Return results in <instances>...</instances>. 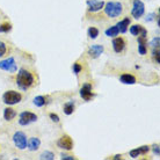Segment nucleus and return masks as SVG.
<instances>
[{
  "instance_id": "f257e3e1",
  "label": "nucleus",
  "mask_w": 160,
  "mask_h": 160,
  "mask_svg": "<svg viewBox=\"0 0 160 160\" xmlns=\"http://www.w3.org/2000/svg\"><path fill=\"white\" fill-rule=\"evenodd\" d=\"M34 76H32V72H29L28 70L26 68H21L19 73H18V77H16V84L19 86V88H21L22 91H27L30 86H32L34 84Z\"/></svg>"
},
{
  "instance_id": "f03ea898",
  "label": "nucleus",
  "mask_w": 160,
  "mask_h": 160,
  "mask_svg": "<svg viewBox=\"0 0 160 160\" xmlns=\"http://www.w3.org/2000/svg\"><path fill=\"white\" fill-rule=\"evenodd\" d=\"M104 13L106 15H108L109 18H117L120 16L123 12V6L120 1H109L107 4H104Z\"/></svg>"
},
{
  "instance_id": "7ed1b4c3",
  "label": "nucleus",
  "mask_w": 160,
  "mask_h": 160,
  "mask_svg": "<svg viewBox=\"0 0 160 160\" xmlns=\"http://www.w3.org/2000/svg\"><path fill=\"white\" fill-rule=\"evenodd\" d=\"M2 100L8 106H14V104H18L19 102H21L22 95L16 91H7V92L4 93Z\"/></svg>"
},
{
  "instance_id": "20e7f679",
  "label": "nucleus",
  "mask_w": 160,
  "mask_h": 160,
  "mask_svg": "<svg viewBox=\"0 0 160 160\" xmlns=\"http://www.w3.org/2000/svg\"><path fill=\"white\" fill-rule=\"evenodd\" d=\"M0 70L2 71H6V72L9 73H15L18 71V66H16L15 59L13 57H9V58H6V59L1 60L0 62Z\"/></svg>"
},
{
  "instance_id": "39448f33",
  "label": "nucleus",
  "mask_w": 160,
  "mask_h": 160,
  "mask_svg": "<svg viewBox=\"0 0 160 160\" xmlns=\"http://www.w3.org/2000/svg\"><path fill=\"white\" fill-rule=\"evenodd\" d=\"M145 12V5L142 0H133V5H132V11L131 15L135 19H140L142 16L144 15Z\"/></svg>"
},
{
  "instance_id": "423d86ee",
  "label": "nucleus",
  "mask_w": 160,
  "mask_h": 160,
  "mask_svg": "<svg viewBox=\"0 0 160 160\" xmlns=\"http://www.w3.org/2000/svg\"><path fill=\"white\" fill-rule=\"evenodd\" d=\"M13 142L15 146L19 150H24L27 148V137L24 135V132L22 131H16L13 136Z\"/></svg>"
},
{
  "instance_id": "0eeeda50",
  "label": "nucleus",
  "mask_w": 160,
  "mask_h": 160,
  "mask_svg": "<svg viewBox=\"0 0 160 160\" xmlns=\"http://www.w3.org/2000/svg\"><path fill=\"white\" fill-rule=\"evenodd\" d=\"M37 121L36 114H34L32 112H23L20 114V120H19V124L20 125H29L30 123H34Z\"/></svg>"
},
{
  "instance_id": "6e6552de",
  "label": "nucleus",
  "mask_w": 160,
  "mask_h": 160,
  "mask_svg": "<svg viewBox=\"0 0 160 160\" xmlns=\"http://www.w3.org/2000/svg\"><path fill=\"white\" fill-rule=\"evenodd\" d=\"M57 145H58V148L68 150V151L73 148V142L71 139V137L68 136V135H64V136L60 137L59 139H58V142H57Z\"/></svg>"
},
{
  "instance_id": "1a4fd4ad",
  "label": "nucleus",
  "mask_w": 160,
  "mask_h": 160,
  "mask_svg": "<svg viewBox=\"0 0 160 160\" xmlns=\"http://www.w3.org/2000/svg\"><path fill=\"white\" fill-rule=\"evenodd\" d=\"M80 96L85 101H89L92 98H94V93L92 92V85L91 84L82 85V87L80 88Z\"/></svg>"
},
{
  "instance_id": "9d476101",
  "label": "nucleus",
  "mask_w": 160,
  "mask_h": 160,
  "mask_svg": "<svg viewBox=\"0 0 160 160\" xmlns=\"http://www.w3.org/2000/svg\"><path fill=\"white\" fill-rule=\"evenodd\" d=\"M87 6L89 12H99L103 8L104 1L103 0H88Z\"/></svg>"
},
{
  "instance_id": "9b49d317",
  "label": "nucleus",
  "mask_w": 160,
  "mask_h": 160,
  "mask_svg": "<svg viewBox=\"0 0 160 160\" xmlns=\"http://www.w3.org/2000/svg\"><path fill=\"white\" fill-rule=\"evenodd\" d=\"M103 51H104L103 45L95 44V45H92L91 48L88 49V55H89V57H92V58H98Z\"/></svg>"
},
{
  "instance_id": "f8f14e48",
  "label": "nucleus",
  "mask_w": 160,
  "mask_h": 160,
  "mask_svg": "<svg viewBox=\"0 0 160 160\" xmlns=\"http://www.w3.org/2000/svg\"><path fill=\"white\" fill-rule=\"evenodd\" d=\"M125 48V42L122 37H116L112 40V49L116 53H121Z\"/></svg>"
},
{
  "instance_id": "ddd939ff",
  "label": "nucleus",
  "mask_w": 160,
  "mask_h": 160,
  "mask_svg": "<svg viewBox=\"0 0 160 160\" xmlns=\"http://www.w3.org/2000/svg\"><path fill=\"white\" fill-rule=\"evenodd\" d=\"M41 146V140L37 137H32L29 140H27V148L29 151H37Z\"/></svg>"
},
{
  "instance_id": "4468645a",
  "label": "nucleus",
  "mask_w": 160,
  "mask_h": 160,
  "mask_svg": "<svg viewBox=\"0 0 160 160\" xmlns=\"http://www.w3.org/2000/svg\"><path fill=\"white\" fill-rule=\"evenodd\" d=\"M137 41H138V51H139V53L142 56H144V55H146V52H148V42H146V38L139 36L137 38Z\"/></svg>"
},
{
  "instance_id": "2eb2a0df",
  "label": "nucleus",
  "mask_w": 160,
  "mask_h": 160,
  "mask_svg": "<svg viewBox=\"0 0 160 160\" xmlns=\"http://www.w3.org/2000/svg\"><path fill=\"white\" fill-rule=\"evenodd\" d=\"M120 81L124 85H133L136 84V78L132 76V74H129V73H124L120 77Z\"/></svg>"
},
{
  "instance_id": "dca6fc26",
  "label": "nucleus",
  "mask_w": 160,
  "mask_h": 160,
  "mask_svg": "<svg viewBox=\"0 0 160 160\" xmlns=\"http://www.w3.org/2000/svg\"><path fill=\"white\" fill-rule=\"evenodd\" d=\"M130 19L129 18H125L124 20L120 21L118 23L116 24L117 26V28H118V32H122V34H124V32H128V28H129V24H130Z\"/></svg>"
},
{
  "instance_id": "f3484780",
  "label": "nucleus",
  "mask_w": 160,
  "mask_h": 160,
  "mask_svg": "<svg viewBox=\"0 0 160 160\" xmlns=\"http://www.w3.org/2000/svg\"><path fill=\"white\" fill-rule=\"evenodd\" d=\"M16 116V112L13 108H6L4 110V118L6 121H12Z\"/></svg>"
},
{
  "instance_id": "a211bd4d",
  "label": "nucleus",
  "mask_w": 160,
  "mask_h": 160,
  "mask_svg": "<svg viewBox=\"0 0 160 160\" xmlns=\"http://www.w3.org/2000/svg\"><path fill=\"white\" fill-rule=\"evenodd\" d=\"M63 109H64V114H66V115H71V114H73V112H74V102H73V101H68V102H66V103L64 104Z\"/></svg>"
},
{
  "instance_id": "6ab92c4d",
  "label": "nucleus",
  "mask_w": 160,
  "mask_h": 160,
  "mask_svg": "<svg viewBox=\"0 0 160 160\" xmlns=\"http://www.w3.org/2000/svg\"><path fill=\"white\" fill-rule=\"evenodd\" d=\"M118 28H117V26H112L110 28H108L106 30V36L108 37H115L118 35Z\"/></svg>"
},
{
  "instance_id": "aec40b11",
  "label": "nucleus",
  "mask_w": 160,
  "mask_h": 160,
  "mask_svg": "<svg viewBox=\"0 0 160 160\" xmlns=\"http://www.w3.org/2000/svg\"><path fill=\"white\" fill-rule=\"evenodd\" d=\"M45 103H47V99L42 95L36 96V98L34 99V104H35L36 107H43V106H45Z\"/></svg>"
},
{
  "instance_id": "412c9836",
  "label": "nucleus",
  "mask_w": 160,
  "mask_h": 160,
  "mask_svg": "<svg viewBox=\"0 0 160 160\" xmlns=\"http://www.w3.org/2000/svg\"><path fill=\"white\" fill-rule=\"evenodd\" d=\"M143 28L144 27H142L139 24H135V26H132L131 28H130V32H131L132 35H135V36H139Z\"/></svg>"
},
{
  "instance_id": "4be33fe9",
  "label": "nucleus",
  "mask_w": 160,
  "mask_h": 160,
  "mask_svg": "<svg viewBox=\"0 0 160 160\" xmlns=\"http://www.w3.org/2000/svg\"><path fill=\"white\" fill-rule=\"evenodd\" d=\"M88 36L92 40H95L96 37L99 36V29L95 28V27H89L88 28Z\"/></svg>"
},
{
  "instance_id": "5701e85b",
  "label": "nucleus",
  "mask_w": 160,
  "mask_h": 160,
  "mask_svg": "<svg viewBox=\"0 0 160 160\" xmlns=\"http://www.w3.org/2000/svg\"><path fill=\"white\" fill-rule=\"evenodd\" d=\"M40 159L41 160H53L55 159V154L52 152H50V151H44L40 156Z\"/></svg>"
},
{
  "instance_id": "b1692460",
  "label": "nucleus",
  "mask_w": 160,
  "mask_h": 160,
  "mask_svg": "<svg viewBox=\"0 0 160 160\" xmlns=\"http://www.w3.org/2000/svg\"><path fill=\"white\" fill-rule=\"evenodd\" d=\"M12 30V24L5 22V23L0 24V32H8Z\"/></svg>"
},
{
  "instance_id": "393cba45",
  "label": "nucleus",
  "mask_w": 160,
  "mask_h": 160,
  "mask_svg": "<svg viewBox=\"0 0 160 160\" xmlns=\"http://www.w3.org/2000/svg\"><path fill=\"white\" fill-rule=\"evenodd\" d=\"M72 70L74 74H79V73L81 72V70H82V66H81L79 63H74L72 66Z\"/></svg>"
},
{
  "instance_id": "a878e982",
  "label": "nucleus",
  "mask_w": 160,
  "mask_h": 160,
  "mask_svg": "<svg viewBox=\"0 0 160 160\" xmlns=\"http://www.w3.org/2000/svg\"><path fill=\"white\" fill-rule=\"evenodd\" d=\"M152 56H153V58H154V60L157 62V64H159V63H160V60H159V48H153Z\"/></svg>"
},
{
  "instance_id": "bb28decb",
  "label": "nucleus",
  "mask_w": 160,
  "mask_h": 160,
  "mask_svg": "<svg viewBox=\"0 0 160 160\" xmlns=\"http://www.w3.org/2000/svg\"><path fill=\"white\" fill-rule=\"evenodd\" d=\"M150 45L152 47V48H159L160 45V37H154L151 42H150Z\"/></svg>"
},
{
  "instance_id": "cd10ccee",
  "label": "nucleus",
  "mask_w": 160,
  "mask_h": 160,
  "mask_svg": "<svg viewBox=\"0 0 160 160\" xmlns=\"http://www.w3.org/2000/svg\"><path fill=\"white\" fill-rule=\"evenodd\" d=\"M7 51V47H6V44L2 42V41H0V57H2L6 53Z\"/></svg>"
},
{
  "instance_id": "c85d7f7f",
  "label": "nucleus",
  "mask_w": 160,
  "mask_h": 160,
  "mask_svg": "<svg viewBox=\"0 0 160 160\" xmlns=\"http://www.w3.org/2000/svg\"><path fill=\"white\" fill-rule=\"evenodd\" d=\"M139 156H140L139 148H135V150H131V151H130V157H131V158H133V159L138 158Z\"/></svg>"
},
{
  "instance_id": "c756f323",
  "label": "nucleus",
  "mask_w": 160,
  "mask_h": 160,
  "mask_svg": "<svg viewBox=\"0 0 160 160\" xmlns=\"http://www.w3.org/2000/svg\"><path fill=\"white\" fill-rule=\"evenodd\" d=\"M139 148V151H140V154H146V153L150 151V148L148 146H146V145H144V146H140Z\"/></svg>"
},
{
  "instance_id": "7c9ffc66",
  "label": "nucleus",
  "mask_w": 160,
  "mask_h": 160,
  "mask_svg": "<svg viewBox=\"0 0 160 160\" xmlns=\"http://www.w3.org/2000/svg\"><path fill=\"white\" fill-rule=\"evenodd\" d=\"M50 118H51L55 123H58V122H59V116H58L57 114H53V112H51V114H50Z\"/></svg>"
},
{
  "instance_id": "2f4dec72",
  "label": "nucleus",
  "mask_w": 160,
  "mask_h": 160,
  "mask_svg": "<svg viewBox=\"0 0 160 160\" xmlns=\"http://www.w3.org/2000/svg\"><path fill=\"white\" fill-rule=\"evenodd\" d=\"M60 159H62V160H74V157L68 156V154H62Z\"/></svg>"
},
{
  "instance_id": "473e14b6",
  "label": "nucleus",
  "mask_w": 160,
  "mask_h": 160,
  "mask_svg": "<svg viewBox=\"0 0 160 160\" xmlns=\"http://www.w3.org/2000/svg\"><path fill=\"white\" fill-rule=\"evenodd\" d=\"M154 16H156V14L151 13V14H148V15L146 16V19H145V20H146V22H150V21L153 20V18H154Z\"/></svg>"
},
{
  "instance_id": "72a5a7b5",
  "label": "nucleus",
  "mask_w": 160,
  "mask_h": 160,
  "mask_svg": "<svg viewBox=\"0 0 160 160\" xmlns=\"http://www.w3.org/2000/svg\"><path fill=\"white\" fill-rule=\"evenodd\" d=\"M153 152L156 153L157 156H159V154H160V151H159V146H158V145H153Z\"/></svg>"
},
{
  "instance_id": "f704fd0d",
  "label": "nucleus",
  "mask_w": 160,
  "mask_h": 160,
  "mask_svg": "<svg viewBox=\"0 0 160 160\" xmlns=\"http://www.w3.org/2000/svg\"><path fill=\"white\" fill-rule=\"evenodd\" d=\"M121 157H122L121 154H116V156L112 157V159H115V160H116V159H121Z\"/></svg>"
}]
</instances>
